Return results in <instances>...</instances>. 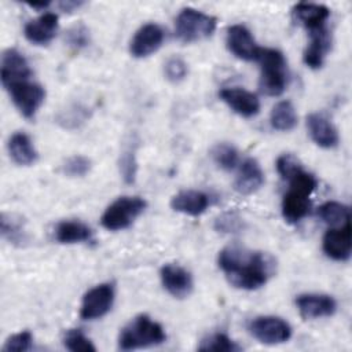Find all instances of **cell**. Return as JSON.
Listing matches in <instances>:
<instances>
[{
  "mask_svg": "<svg viewBox=\"0 0 352 352\" xmlns=\"http://www.w3.org/2000/svg\"><path fill=\"white\" fill-rule=\"evenodd\" d=\"M217 264L227 280L242 290L264 286L275 270V263L267 253L239 246L224 248L219 253Z\"/></svg>",
  "mask_w": 352,
  "mask_h": 352,
  "instance_id": "1",
  "label": "cell"
},
{
  "mask_svg": "<svg viewBox=\"0 0 352 352\" xmlns=\"http://www.w3.org/2000/svg\"><path fill=\"white\" fill-rule=\"evenodd\" d=\"M289 190L282 199V216L287 223H298L311 209V194L318 186L316 177L301 168L287 180Z\"/></svg>",
  "mask_w": 352,
  "mask_h": 352,
  "instance_id": "2",
  "label": "cell"
},
{
  "mask_svg": "<svg viewBox=\"0 0 352 352\" xmlns=\"http://www.w3.org/2000/svg\"><path fill=\"white\" fill-rule=\"evenodd\" d=\"M166 334L162 326L147 315H138L122 327L118 337V348L132 351L162 344Z\"/></svg>",
  "mask_w": 352,
  "mask_h": 352,
  "instance_id": "3",
  "label": "cell"
},
{
  "mask_svg": "<svg viewBox=\"0 0 352 352\" xmlns=\"http://www.w3.org/2000/svg\"><path fill=\"white\" fill-rule=\"evenodd\" d=\"M260 63L258 87L268 96H279L287 85V65L283 54L274 48H261L257 56Z\"/></svg>",
  "mask_w": 352,
  "mask_h": 352,
  "instance_id": "4",
  "label": "cell"
},
{
  "mask_svg": "<svg viewBox=\"0 0 352 352\" xmlns=\"http://www.w3.org/2000/svg\"><path fill=\"white\" fill-rule=\"evenodd\" d=\"M217 19L191 7L183 8L175 21V34L182 43H195L208 38L216 30Z\"/></svg>",
  "mask_w": 352,
  "mask_h": 352,
  "instance_id": "5",
  "label": "cell"
},
{
  "mask_svg": "<svg viewBox=\"0 0 352 352\" xmlns=\"http://www.w3.org/2000/svg\"><path fill=\"white\" fill-rule=\"evenodd\" d=\"M146 206L147 202L142 197H120L106 208L100 224L109 231L125 230L144 212Z\"/></svg>",
  "mask_w": 352,
  "mask_h": 352,
  "instance_id": "6",
  "label": "cell"
},
{
  "mask_svg": "<svg viewBox=\"0 0 352 352\" xmlns=\"http://www.w3.org/2000/svg\"><path fill=\"white\" fill-rule=\"evenodd\" d=\"M6 89L8 91L14 106L28 120L34 118L45 99V89L30 80L12 82L6 87Z\"/></svg>",
  "mask_w": 352,
  "mask_h": 352,
  "instance_id": "7",
  "label": "cell"
},
{
  "mask_svg": "<svg viewBox=\"0 0 352 352\" xmlns=\"http://www.w3.org/2000/svg\"><path fill=\"white\" fill-rule=\"evenodd\" d=\"M250 334L261 344L278 345L289 341L292 337L290 324L279 316H257L249 323Z\"/></svg>",
  "mask_w": 352,
  "mask_h": 352,
  "instance_id": "8",
  "label": "cell"
},
{
  "mask_svg": "<svg viewBox=\"0 0 352 352\" xmlns=\"http://www.w3.org/2000/svg\"><path fill=\"white\" fill-rule=\"evenodd\" d=\"M116 290L113 283H100L89 289L81 301L80 318L84 320H95L103 318L113 307Z\"/></svg>",
  "mask_w": 352,
  "mask_h": 352,
  "instance_id": "9",
  "label": "cell"
},
{
  "mask_svg": "<svg viewBox=\"0 0 352 352\" xmlns=\"http://www.w3.org/2000/svg\"><path fill=\"white\" fill-rule=\"evenodd\" d=\"M165 37L164 29L154 22L140 26L129 43V52L133 58H147L162 45Z\"/></svg>",
  "mask_w": 352,
  "mask_h": 352,
  "instance_id": "10",
  "label": "cell"
},
{
  "mask_svg": "<svg viewBox=\"0 0 352 352\" xmlns=\"http://www.w3.org/2000/svg\"><path fill=\"white\" fill-rule=\"evenodd\" d=\"M226 44L228 51L242 60H257L261 47L257 45L250 30L241 23L231 25L227 29Z\"/></svg>",
  "mask_w": 352,
  "mask_h": 352,
  "instance_id": "11",
  "label": "cell"
},
{
  "mask_svg": "<svg viewBox=\"0 0 352 352\" xmlns=\"http://www.w3.org/2000/svg\"><path fill=\"white\" fill-rule=\"evenodd\" d=\"M323 252L336 261H346L352 252V228L351 223L331 227L326 231L322 241Z\"/></svg>",
  "mask_w": 352,
  "mask_h": 352,
  "instance_id": "12",
  "label": "cell"
},
{
  "mask_svg": "<svg viewBox=\"0 0 352 352\" xmlns=\"http://www.w3.org/2000/svg\"><path fill=\"white\" fill-rule=\"evenodd\" d=\"M220 99L238 116L250 118L260 111L258 98L241 87H226L219 92Z\"/></svg>",
  "mask_w": 352,
  "mask_h": 352,
  "instance_id": "13",
  "label": "cell"
},
{
  "mask_svg": "<svg viewBox=\"0 0 352 352\" xmlns=\"http://www.w3.org/2000/svg\"><path fill=\"white\" fill-rule=\"evenodd\" d=\"M164 289L175 298H186L191 294L194 282L191 274L179 264H165L160 271Z\"/></svg>",
  "mask_w": 352,
  "mask_h": 352,
  "instance_id": "14",
  "label": "cell"
},
{
  "mask_svg": "<svg viewBox=\"0 0 352 352\" xmlns=\"http://www.w3.org/2000/svg\"><path fill=\"white\" fill-rule=\"evenodd\" d=\"M33 72L26 58L15 48H8L1 55L0 78L3 87H8L12 82L30 80Z\"/></svg>",
  "mask_w": 352,
  "mask_h": 352,
  "instance_id": "15",
  "label": "cell"
},
{
  "mask_svg": "<svg viewBox=\"0 0 352 352\" xmlns=\"http://www.w3.org/2000/svg\"><path fill=\"white\" fill-rule=\"evenodd\" d=\"M296 305L304 319H319L331 316L337 311L336 300L329 294L305 293L296 298Z\"/></svg>",
  "mask_w": 352,
  "mask_h": 352,
  "instance_id": "16",
  "label": "cell"
},
{
  "mask_svg": "<svg viewBox=\"0 0 352 352\" xmlns=\"http://www.w3.org/2000/svg\"><path fill=\"white\" fill-rule=\"evenodd\" d=\"M58 26V15L54 12H44L25 25L23 34L26 40L34 45H47L56 36Z\"/></svg>",
  "mask_w": 352,
  "mask_h": 352,
  "instance_id": "17",
  "label": "cell"
},
{
  "mask_svg": "<svg viewBox=\"0 0 352 352\" xmlns=\"http://www.w3.org/2000/svg\"><path fill=\"white\" fill-rule=\"evenodd\" d=\"M307 128L311 139L322 148H333L338 144V132L333 122L320 113L307 116Z\"/></svg>",
  "mask_w": 352,
  "mask_h": 352,
  "instance_id": "18",
  "label": "cell"
},
{
  "mask_svg": "<svg viewBox=\"0 0 352 352\" xmlns=\"http://www.w3.org/2000/svg\"><path fill=\"white\" fill-rule=\"evenodd\" d=\"M331 47V36L327 28L309 32V43L304 51L302 60L309 69L322 67L324 58Z\"/></svg>",
  "mask_w": 352,
  "mask_h": 352,
  "instance_id": "19",
  "label": "cell"
},
{
  "mask_svg": "<svg viewBox=\"0 0 352 352\" xmlns=\"http://www.w3.org/2000/svg\"><path fill=\"white\" fill-rule=\"evenodd\" d=\"M264 184V172L254 158H246L238 169L234 188L242 195H250Z\"/></svg>",
  "mask_w": 352,
  "mask_h": 352,
  "instance_id": "20",
  "label": "cell"
},
{
  "mask_svg": "<svg viewBox=\"0 0 352 352\" xmlns=\"http://www.w3.org/2000/svg\"><path fill=\"white\" fill-rule=\"evenodd\" d=\"M209 205L210 197L199 190H183L175 194L170 199V208L175 212L188 216H199L205 213Z\"/></svg>",
  "mask_w": 352,
  "mask_h": 352,
  "instance_id": "21",
  "label": "cell"
},
{
  "mask_svg": "<svg viewBox=\"0 0 352 352\" xmlns=\"http://www.w3.org/2000/svg\"><path fill=\"white\" fill-rule=\"evenodd\" d=\"M293 16L307 30H318L326 26L330 11L326 6L315 3H298L293 7Z\"/></svg>",
  "mask_w": 352,
  "mask_h": 352,
  "instance_id": "22",
  "label": "cell"
},
{
  "mask_svg": "<svg viewBox=\"0 0 352 352\" xmlns=\"http://www.w3.org/2000/svg\"><path fill=\"white\" fill-rule=\"evenodd\" d=\"M94 232L91 227L80 220H62L54 228V238L63 245L82 243L92 241Z\"/></svg>",
  "mask_w": 352,
  "mask_h": 352,
  "instance_id": "23",
  "label": "cell"
},
{
  "mask_svg": "<svg viewBox=\"0 0 352 352\" xmlns=\"http://www.w3.org/2000/svg\"><path fill=\"white\" fill-rule=\"evenodd\" d=\"M8 153L11 160L21 166H30L33 165L37 158V150L34 148V144L32 139L25 132H15L11 135L7 143Z\"/></svg>",
  "mask_w": 352,
  "mask_h": 352,
  "instance_id": "24",
  "label": "cell"
},
{
  "mask_svg": "<svg viewBox=\"0 0 352 352\" xmlns=\"http://www.w3.org/2000/svg\"><path fill=\"white\" fill-rule=\"evenodd\" d=\"M297 120L298 117H297L296 109L293 103L289 100L278 102L271 110L270 122H271V126L276 131L289 132L294 129V126L297 125Z\"/></svg>",
  "mask_w": 352,
  "mask_h": 352,
  "instance_id": "25",
  "label": "cell"
},
{
  "mask_svg": "<svg viewBox=\"0 0 352 352\" xmlns=\"http://www.w3.org/2000/svg\"><path fill=\"white\" fill-rule=\"evenodd\" d=\"M318 217L326 223L330 227H338L349 221L351 219V212L349 206L337 202V201H329L320 205L316 210Z\"/></svg>",
  "mask_w": 352,
  "mask_h": 352,
  "instance_id": "26",
  "label": "cell"
},
{
  "mask_svg": "<svg viewBox=\"0 0 352 352\" xmlns=\"http://www.w3.org/2000/svg\"><path fill=\"white\" fill-rule=\"evenodd\" d=\"M213 162L223 170H232L239 162V153L235 146L227 142L217 143L210 150Z\"/></svg>",
  "mask_w": 352,
  "mask_h": 352,
  "instance_id": "27",
  "label": "cell"
},
{
  "mask_svg": "<svg viewBox=\"0 0 352 352\" xmlns=\"http://www.w3.org/2000/svg\"><path fill=\"white\" fill-rule=\"evenodd\" d=\"M89 118V109L74 103L56 116V122L66 129H76Z\"/></svg>",
  "mask_w": 352,
  "mask_h": 352,
  "instance_id": "28",
  "label": "cell"
},
{
  "mask_svg": "<svg viewBox=\"0 0 352 352\" xmlns=\"http://www.w3.org/2000/svg\"><path fill=\"white\" fill-rule=\"evenodd\" d=\"M118 169L120 175L126 184H132L136 180L138 175V160H136V146L128 144L122 153L120 154L118 160Z\"/></svg>",
  "mask_w": 352,
  "mask_h": 352,
  "instance_id": "29",
  "label": "cell"
},
{
  "mask_svg": "<svg viewBox=\"0 0 352 352\" xmlns=\"http://www.w3.org/2000/svg\"><path fill=\"white\" fill-rule=\"evenodd\" d=\"M1 235L14 245H22L28 241L23 223H21V219H16L11 214H1Z\"/></svg>",
  "mask_w": 352,
  "mask_h": 352,
  "instance_id": "30",
  "label": "cell"
},
{
  "mask_svg": "<svg viewBox=\"0 0 352 352\" xmlns=\"http://www.w3.org/2000/svg\"><path fill=\"white\" fill-rule=\"evenodd\" d=\"M241 346L236 345L227 334L214 333L204 338L198 345V351H216V352H235Z\"/></svg>",
  "mask_w": 352,
  "mask_h": 352,
  "instance_id": "31",
  "label": "cell"
},
{
  "mask_svg": "<svg viewBox=\"0 0 352 352\" xmlns=\"http://www.w3.org/2000/svg\"><path fill=\"white\" fill-rule=\"evenodd\" d=\"M63 345L72 352H95L96 348L91 340L78 329H72L66 331L63 337Z\"/></svg>",
  "mask_w": 352,
  "mask_h": 352,
  "instance_id": "32",
  "label": "cell"
},
{
  "mask_svg": "<svg viewBox=\"0 0 352 352\" xmlns=\"http://www.w3.org/2000/svg\"><path fill=\"white\" fill-rule=\"evenodd\" d=\"M92 162L85 155H72L62 165V173L67 177H82L91 170Z\"/></svg>",
  "mask_w": 352,
  "mask_h": 352,
  "instance_id": "33",
  "label": "cell"
},
{
  "mask_svg": "<svg viewBox=\"0 0 352 352\" xmlns=\"http://www.w3.org/2000/svg\"><path fill=\"white\" fill-rule=\"evenodd\" d=\"M213 227L217 232L223 234H236L243 230V219L235 212H226L216 217Z\"/></svg>",
  "mask_w": 352,
  "mask_h": 352,
  "instance_id": "34",
  "label": "cell"
},
{
  "mask_svg": "<svg viewBox=\"0 0 352 352\" xmlns=\"http://www.w3.org/2000/svg\"><path fill=\"white\" fill-rule=\"evenodd\" d=\"M164 74L168 81L170 82H180L183 81L188 74V66L186 60L180 56H170L165 65H164Z\"/></svg>",
  "mask_w": 352,
  "mask_h": 352,
  "instance_id": "35",
  "label": "cell"
},
{
  "mask_svg": "<svg viewBox=\"0 0 352 352\" xmlns=\"http://www.w3.org/2000/svg\"><path fill=\"white\" fill-rule=\"evenodd\" d=\"M66 43L74 51H80L89 44V30L84 23H76L66 32Z\"/></svg>",
  "mask_w": 352,
  "mask_h": 352,
  "instance_id": "36",
  "label": "cell"
},
{
  "mask_svg": "<svg viewBox=\"0 0 352 352\" xmlns=\"http://www.w3.org/2000/svg\"><path fill=\"white\" fill-rule=\"evenodd\" d=\"M33 344V336L29 330L19 331L16 334H12L10 338H7L6 344L3 345L4 352H25L32 348Z\"/></svg>",
  "mask_w": 352,
  "mask_h": 352,
  "instance_id": "37",
  "label": "cell"
},
{
  "mask_svg": "<svg viewBox=\"0 0 352 352\" xmlns=\"http://www.w3.org/2000/svg\"><path fill=\"white\" fill-rule=\"evenodd\" d=\"M301 168L302 166H301L300 161L293 154H282L276 160V170L283 180H287L290 176H293Z\"/></svg>",
  "mask_w": 352,
  "mask_h": 352,
  "instance_id": "38",
  "label": "cell"
},
{
  "mask_svg": "<svg viewBox=\"0 0 352 352\" xmlns=\"http://www.w3.org/2000/svg\"><path fill=\"white\" fill-rule=\"evenodd\" d=\"M80 6H82V1H74V0H66V1H60L59 7L63 11H73L76 8H78Z\"/></svg>",
  "mask_w": 352,
  "mask_h": 352,
  "instance_id": "39",
  "label": "cell"
},
{
  "mask_svg": "<svg viewBox=\"0 0 352 352\" xmlns=\"http://www.w3.org/2000/svg\"><path fill=\"white\" fill-rule=\"evenodd\" d=\"M29 7L32 8H37V10H41V8H47L50 6V1H40V3H28Z\"/></svg>",
  "mask_w": 352,
  "mask_h": 352,
  "instance_id": "40",
  "label": "cell"
}]
</instances>
